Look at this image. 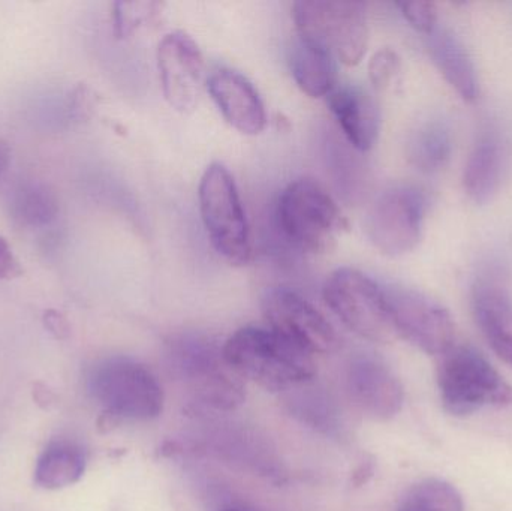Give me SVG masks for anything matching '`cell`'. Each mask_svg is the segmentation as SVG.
<instances>
[{"label": "cell", "instance_id": "cell-1", "mask_svg": "<svg viewBox=\"0 0 512 511\" xmlns=\"http://www.w3.org/2000/svg\"><path fill=\"white\" fill-rule=\"evenodd\" d=\"M168 374L188 390L198 411L230 413L245 402L243 378L224 356V345L198 333L173 336L165 344Z\"/></svg>", "mask_w": 512, "mask_h": 511}, {"label": "cell", "instance_id": "cell-2", "mask_svg": "<svg viewBox=\"0 0 512 511\" xmlns=\"http://www.w3.org/2000/svg\"><path fill=\"white\" fill-rule=\"evenodd\" d=\"M224 356L243 378L268 392H289L312 383L313 356L304 353L268 327L246 326L224 344Z\"/></svg>", "mask_w": 512, "mask_h": 511}, {"label": "cell", "instance_id": "cell-3", "mask_svg": "<svg viewBox=\"0 0 512 511\" xmlns=\"http://www.w3.org/2000/svg\"><path fill=\"white\" fill-rule=\"evenodd\" d=\"M93 401L111 420L150 422L164 410V390L156 375L129 357H108L87 378Z\"/></svg>", "mask_w": 512, "mask_h": 511}, {"label": "cell", "instance_id": "cell-4", "mask_svg": "<svg viewBox=\"0 0 512 511\" xmlns=\"http://www.w3.org/2000/svg\"><path fill=\"white\" fill-rule=\"evenodd\" d=\"M276 216L283 236L309 254L333 251L348 228V221L327 189L307 177L283 189Z\"/></svg>", "mask_w": 512, "mask_h": 511}, {"label": "cell", "instance_id": "cell-5", "mask_svg": "<svg viewBox=\"0 0 512 511\" xmlns=\"http://www.w3.org/2000/svg\"><path fill=\"white\" fill-rule=\"evenodd\" d=\"M436 380L442 407L454 417L512 405L510 384L480 351L468 345H453L439 357Z\"/></svg>", "mask_w": 512, "mask_h": 511}, {"label": "cell", "instance_id": "cell-6", "mask_svg": "<svg viewBox=\"0 0 512 511\" xmlns=\"http://www.w3.org/2000/svg\"><path fill=\"white\" fill-rule=\"evenodd\" d=\"M201 221L215 251L233 266L252 258L251 228L233 174L221 164L204 171L198 186Z\"/></svg>", "mask_w": 512, "mask_h": 511}, {"label": "cell", "instance_id": "cell-7", "mask_svg": "<svg viewBox=\"0 0 512 511\" xmlns=\"http://www.w3.org/2000/svg\"><path fill=\"white\" fill-rule=\"evenodd\" d=\"M297 35L322 45L343 65L361 62L369 44L366 5L361 2H295Z\"/></svg>", "mask_w": 512, "mask_h": 511}, {"label": "cell", "instance_id": "cell-8", "mask_svg": "<svg viewBox=\"0 0 512 511\" xmlns=\"http://www.w3.org/2000/svg\"><path fill=\"white\" fill-rule=\"evenodd\" d=\"M322 297L330 311L361 338L381 344L397 338L384 287L366 273L352 267L334 270L325 281Z\"/></svg>", "mask_w": 512, "mask_h": 511}, {"label": "cell", "instance_id": "cell-9", "mask_svg": "<svg viewBox=\"0 0 512 511\" xmlns=\"http://www.w3.org/2000/svg\"><path fill=\"white\" fill-rule=\"evenodd\" d=\"M388 314L397 338L423 353L441 357L454 345L450 312L424 294L402 287H384Z\"/></svg>", "mask_w": 512, "mask_h": 511}, {"label": "cell", "instance_id": "cell-10", "mask_svg": "<svg viewBox=\"0 0 512 511\" xmlns=\"http://www.w3.org/2000/svg\"><path fill=\"white\" fill-rule=\"evenodd\" d=\"M262 314L268 329L310 356L330 354L339 347L330 321L309 300L289 288L267 290L262 297Z\"/></svg>", "mask_w": 512, "mask_h": 511}, {"label": "cell", "instance_id": "cell-11", "mask_svg": "<svg viewBox=\"0 0 512 511\" xmlns=\"http://www.w3.org/2000/svg\"><path fill=\"white\" fill-rule=\"evenodd\" d=\"M424 198L417 189L396 186L376 198L366 219L372 245L388 257L414 251L421 239Z\"/></svg>", "mask_w": 512, "mask_h": 511}, {"label": "cell", "instance_id": "cell-12", "mask_svg": "<svg viewBox=\"0 0 512 511\" xmlns=\"http://www.w3.org/2000/svg\"><path fill=\"white\" fill-rule=\"evenodd\" d=\"M194 452L212 456L271 482H282L285 477L276 450L258 432L245 425L216 423L206 426Z\"/></svg>", "mask_w": 512, "mask_h": 511}, {"label": "cell", "instance_id": "cell-13", "mask_svg": "<svg viewBox=\"0 0 512 511\" xmlns=\"http://www.w3.org/2000/svg\"><path fill=\"white\" fill-rule=\"evenodd\" d=\"M156 60L168 104L180 113L194 111L204 77V57L197 42L182 30L168 33L159 42Z\"/></svg>", "mask_w": 512, "mask_h": 511}, {"label": "cell", "instance_id": "cell-14", "mask_svg": "<svg viewBox=\"0 0 512 511\" xmlns=\"http://www.w3.org/2000/svg\"><path fill=\"white\" fill-rule=\"evenodd\" d=\"M346 389L358 410L375 420H390L405 401L402 383L393 369L369 353L352 357L346 366Z\"/></svg>", "mask_w": 512, "mask_h": 511}, {"label": "cell", "instance_id": "cell-15", "mask_svg": "<svg viewBox=\"0 0 512 511\" xmlns=\"http://www.w3.org/2000/svg\"><path fill=\"white\" fill-rule=\"evenodd\" d=\"M206 89L234 129L246 135L264 131L267 125L264 102L245 75L233 69H218L210 75Z\"/></svg>", "mask_w": 512, "mask_h": 511}, {"label": "cell", "instance_id": "cell-16", "mask_svg": "<svg viewBox=\"0 0 512 511\" xmlns=\"http://www.w3.org/2000/svg\"><path fill=\"white\" fill-rule=\"evenodd\" d=\"M327 104L346 140L355 149L367 152L375 146L379 134V111L367 90L357 84L336 86L328 93Z\"/></svg>", "mask_w": 512, "mask_h": 511}, {"label": "cell", "instance_id": "cell-17", "mask_svg": "<svg viewBox=\"0 0 512 511\" xmlns=\"http://www.w3.org/2000/svg\"><path fill=\"white\" fill-rule=\"evenodd\" d=\"M475 321L493 353L512 369V299L492 281H480L472 293Z\"/></svg>", "mask_w": 512, "mask_h": 511}, {"label": "cell", "instance_id": "cell-18", "mask_svg": "<svg viewBox=\"0 0 512 511\" xmlns=\"http://www.w3.org/2000/svg\"><path fill=\"white\" fill-rule=\"evenodd\" d=\"M289 68L301 92L322 98L337 86L336 57L310 39L297 35L289 54Z\"/></svg>", "mask_w": 512, "mask_h": 511}, {"label": "cell", "instance_id": "cell-19", "mask_svg": "<svg viewBox=\"0 0 512 511\" xmlns=\"http://www.w3.org/2000/svg\"><path fill=\"white\" fill-rule=\"evenodd\" d=\"M9 216L18 227L44 230L51 227L60 215L56 192L38 179H20L6 194Z\"/></svg>", "mask_w": 512, "mask_h": 511}, {"label": "cell", "instance_id": "cell-20", "mask_svg": "<svg viewBox=\"0 0 512 511\" xmlns=\"http://www.w3.org/2000/svg\"><path fill=\"white\" fill-rule=\"evenodd\" d=\"M505 150L495 131H486L475 144L463 176L466 194L478 204L492 200L501 185Z\"/></svg>", "mask_w": 512, "mask_h": 511}, {"label": "cell", "instance_id": "cell-21", "mask_svg": "<svg viewBox=\"0 0 512 511\" xmlns=\"http://www.w3.org/2000/svg\"><path fill=\"white\" fill-rule=\"evenodd\" d=\"M87 468V453L77 441L59 438L47 444L36 461L33 480L39 488L59 491L75 485Z\"/></svg>", "mask_w": 512, "mask_h": 511}, {"label": "cell", "instance_id": "cell-22", "mask_svg": "<svg viewBox=\"0 0 512 511\" xmlns=\"http://www.w3.org/2000/svg\"><path fill=\"white\" fill-rule=\"evenodd\" d=\"M429 36L433 62L445 80L465 101H475L478 96L477 74L462 42L450 30L435 29Z\"/></svg>", "mask_w": 512, "mask_h": 511}, {"label": "cell", "instance_id": "cell-23", "mask_svg": "<svg viewBox=\"0 0 512 511\" xmlns=\"http://www.w3.org/2000/svg\"><path fill=\"white\" fill-rule=\"evenodd\" d=\"M285 402L291 417L307 428L327 437L342 435L345 429L342 411L325 390L303 384L286 392Z\"/></svg>", "mask_w": 512, "mask_h": 511}, {"label": "cell", "instance_id": "cell-24", "mask_svg": "<svg viewBox=\"0 0 512 511\" xmlns=\"http://www.w3.org/2000/svg\"><path fill=\"white\" fill-rule=\"evenodd\" d=\"M408 153L417 170L427 174L442 170L453 153L450 129L442 122L426 123L412 135Z\"/></svg>", "mask_w": 512, "mask_h": 511}, {"label": "cell", "instance_id": "cell-25", "mask_svg": "<svg viewBox=\"0 0 512 511\" xmlns=\"http://www.w3.org/2000/svg\"><path fill=\"white\" fill-rule=\"evenodd\" d=\"M396 511H465L462 495L451 483L427 479L412 486Z\"/></svg>", "mask_w": 512, "mask_h": 511}, {"label": "cell", "instance_id": "cell-26", "mask_svg": "<svg viewBox=\"0 0 512 511\" xmlns=\"http://www.w3.org/2000/svg\"><path fill=\"white\" fill-rule=\"evenodd\" d=\"M164 5L159 2H117L113 5V27L117 38H129L141 27L158 21Z\"/></svg>", "mask_w": 512, "mask_h": 511}, {"label": "cell", "instance_id": "cell-27", "mask_svg": "<svg viewBox=\"0 0 512 511\" xmlns=\"http://www.w3.org/2000/svg\"><path fill=\"white\" fill-rule=\"evenodd\" d=\"M400 72V57L391 48H381L369 62V78L373 89L382 92L393 83Z\"/></svg>", "mask_w": 512, "mask_h": 511}, {"label": "cell", "instance_id": "cell-28", "mask_svg": "<svg viewBox=\"0 0 512 511\" xmlns=\"http://www.w3.org/2000/svg\"><path fill=\"white\" fill-rule=\"evenodd\" d=\"M397 8L402 11L403 17L418 32L432 35L436 29L438 12L435 3L432 2H403L397 3Z\"/></svg>", "mask_w": 512, "mask_h": 511}, {"label": "cell", "instance_id": "cell-29", "mask_svg": "<svg viewBox=\"0 0 512 511\" xmlns=\"http://www.w3.org/2000/svg\"><path fill=\"white\" fill-rule=\"evenodd\" d=\"M42 321H44L45 329H47L54 338L65 339L68 338L69 333H71V327H69L68 320H66L62 312L48 309V311L44 312Z\"/></svg>", "mask_w": 512, "mask_h": 511}, {"label": "cell", "instance_id": "cell-30", "mask_svg": "<svg viewBox=\"0 0 512 511\" xmlns=\"http://www.w3.org/2000/svg\"><path fill=\"white\" fill-rule=\"evenodd\" d=\"M18 273H20V266L17 258L8 242L0 236V281L17 276Z\"/></svg>", "mask_w": 512, "mask_h": 511}, {"label": "cell", "instance_id": "cell-31", "mask_svg": "<svg viewBox=\"0 0 512 511\" xmlns=\"http://www.w3.org/2000/svg\"><path fill=\"white\" fill-rule=\"evenodd\" d=\"M11 164V147L6 141L0 140V179L5 176Z\"/></svg>", "mask_w": 512, "mask_h": 511}, {"label": "cell", "instance_id": "cell-32", "mask_svg": "<svg viewBox=\"0 0 512 511\" xmlns=\"http://www.w3.org/2000/svg\"><path fill=\"white\" fill-rule=\"evenodd\" d=\"M219 511H262L255 509V507L248 506V504L243 503H230L225 504L222 509H219Z\"/></svg>", "mask_w": 512, "mask_h": 511}]
</instances>
